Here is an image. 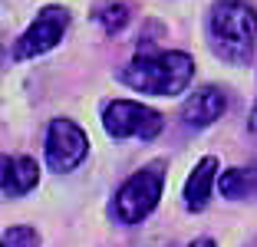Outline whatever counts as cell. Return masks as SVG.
<instances>
[{"label":"cell","mask_w":257,"mask_h":247,"mask_svg":"<svg viewBox=\"0 0 257 247\" xmlns=\"http://www.w3.org/2000/svg\"><path fill=\"white\" fill-rule=\"evenodd\" d=\"M7 162H10L7 155H0V178H4V172H7Z\"/></svg>","instance_id":"cell-15"},{"label":"cell","mask_w":257,"mask_h":247,"mask_svg":"<svg viewBox=\"0 0 257 247\" xmlns=\"http://www.w3.org/2000/svg\"><path fill=\"white\" fill-rule=\"evenodd\" d=\"M211 50L231 66H247L257 53V7L250 0H218L208 14Z\"/></svg>","instance_id":"cell-1"},{"label":"cell","mask_w":257,"mask_h":247,"mask_svg":"<svg viewBox=\"0 0 257 247\" xmlns=\"http://www.w3.org/2000/svg\"><path fill=\"white\" fill-rule=\"evenodd\" d=\"M40 181V165L37 158L30 155H17L7 162V172H4V178H0V191L7 198H20V195H30L33 188H37Z\"/></svg>","instance_id":"cell-9"},{"label":"cell","mask_w":257,"mask_h":247,"mask_svg":"<svg viewBox=\"0 0 257 247\" xmlns=\"http://www.w3.org/2000/svg\"><path fill=\"white\" fill-rule=\"evenodd\" d=\"M162 188H165V162H152L145 168H139L115 191L112 217L119 224H139V221H145L155 211V204H159Z\"/></svg>","instance_id":"cell-3"},{"label":"cell","mask_w":257,"mask_h":247,"mask_svg":"<svg viewBox=\"0 0 257 247\" xmlns=\"http://www.w3.org/2000/svg\"><path fill=\"white\" fill-rule=\"evenodd\" d=\"M66 30H69V10L50 4V7L40 10L37 20L17 37L10 56H14L17 63L20 60H33V56H43V53H50L63 37H66Z\"/></svg>","instance_id":"cell-5"},{"label":"cell","mask_w":257,"mask_h":247,"mask_svg":"<svg viewBox=\"0 0 257 247\" xmlns=\"http://www.w3.org/2000/svg\"><path fill=\"white\" fill-rule=\"evenodd\" d=\"M0 247H40V234L30 224L7 227V231L0 234Z\"/></svg>","instance_id":"cell-12"},{"label":"cell","mask_w":257,"mask_h":247,"mask_svg":"<svg viewBox=\"0 0 257 247\" xmlns=\"http://www.w3.org/2000/svg\"><path fill=\"white\" fill-rule=\"evenodd\" d=\"M128 4L125 0H102V4H96V10H92V20L102 27V33H119L122 27L128 23Z\"/></svg>","instance_id":"cell-11"},{"label":"cell","mask_w":257,"mask_h":247,"mask_svg":"<svg viewBox=\"0 0 257 247\" xmlns=\"http://www.w3.org/2000/svg\"><path fill=\"white\" fill-rule=\"evenodd\" d=\"M4 53H7V50H4V43H0V66H4Z\"/></svg>","instance_id":"cell-16"},{"label":"cell","mask_w":257,"mask_h":247,"mask_svg":"<svg viewBox=\"0 0 257 247\" xmlns=\"http://www.w3.org/2000/svg\"><path fill=\"white\" fill-rule=\"evenodd\" d=\"M188 247H218V244H214L211 237H198V240H191Z\"/></svg>","instance_id":"cell-13"},{"label":"cell","mask_w":257,"mask_h":247,"mask_svg":"<svg viewBox=\"0 0 257 247\" xmlns=\"http://www.w3.org/2000/svg\"><path fill=\"white\" fill-rule=\"evenodd\" d=\"M247 247H257V237H254V240H250V244H247Z\"/></svg>","instance_id":"cell-17"},{"label":"cell","mask_w":257,"mask_h":247,"mask_svg":"<svg viewBox=\"0 0 257 247\" xmlns=\"http://www.w3.org/2000/svg\"><path fill=\"white\" fill-rule=\"evenodd\" d=\"M165 119H162L155 109L142 102H132V99H115L102 109V129H106L112 139H142L152 142L155 135L162 132Z\"/></svg>","instance_id":"cell-4"},{"label":"cell","mask_w":257,"mask_h":247,"mask_svg":"<svg viewBox=\"0 0 257 247\" xmlns=\"http://www.w3.org/2000/svg\"><path fill=\"white\" fill-rule=\"evenodd\" d=\"M89 155V135L73 119H53L46 129V165L53 172H73Z\"/></svg>","instance_id":"cell-6"},{"label":"cell","mask_w":257,"mask_h":247,"mask_svg":"<svg viewBox=\"0 0 257 247\" xmlns=\"http://www.w3.org/2000/svg\"><path fill=\"white\" fill-rule=\"evenodd\" d=\"M224 198H257V168H227L218 175Z\"/></svg>","instance_id":"cell-10"},{"label":"cell","mask_w":257,"mask_h":247,"mask_svg":"<svg viewBox=\"0 0 257 247\" xmlns=\"http://www.w3.org/2000/svg\"><path fill=\"white\" fill-rule=\"evenodd\" d=\"M218 168H221V165H218L214 155H204L201 162L191 168L188 181H185V191H182L185 208H188V211H204V208H208L211 191H214V185H218Z\"/></svg>","instance_id":"cell-8"},{"label":"cell","mask_w":257,"mask_h":247,"mask_svg":"<svg viewBox=\"0 0 257 247\" xmlns=\"http://www.w3.org/2000/svg\"><path fill=\"white\" fill-rule=\"evenodd\" d=\"M224 109H227L224 89H218V86H201V89H195L188 99H185L182 122L188 129H208L224 115Z\"/></svg>","instance_id":"cell-7"},{"label":"cell","mask_w":257,"mask_h":247,"mask_svg":"<svg viewBox=\"0 0 257 247\" xmlns=\"http://www.w3.org/2000/svg\"><path fill=\"white\" fill-rule=\"evenodd\" d=\"M247 129L257 135V102H254V109H250V119H247Z\"/></svg>","instance_id":"cell-14"},{"label":"cell","mask_w":257,"mask_h":247,"mask_svg":"<svg viewBox=\"0 0 257 247\" xmlns=\"http://www.w3.org/2000/svg\"><path fill=\"white\" fill-rule=\"evenodd\" d=\"M191 79H195V60L182 50L142 53L119 69V82L149 96H178L191 86Z\"/></svg>","instance_id":"cell-2"}]
</instances>
